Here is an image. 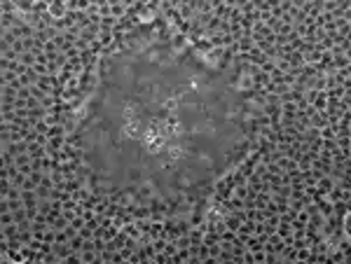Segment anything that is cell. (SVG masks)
I'll return each instance as SVG.
<instances>
[{"label": "cell", "mask_w": 351, "mask_h": 264, "mask_svg": "<svg viewBox=\"0 0 351 264\" xmlns=\"http://www.w3.org/2000/svg\"><path fill=\"white\" fill-rule=\"evenodd\" d=\"M251 124L239 77L167 21H148L99 59L73 138L96 187L180 215L239 164Z\"/></svg>", "instance_id": "6da1fadb"}]
</instances>
